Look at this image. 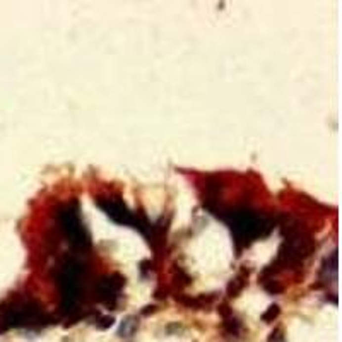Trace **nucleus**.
I'll list each match as a JSON object with an SVG mask.
<instances>
[{
	"label": "nucleus",
	"instance_id": "1",
	"mask_svg": "<svg viewBox=\"0 0 342 342\" xmlns=\"http://www.w3.org/2000/svg\"><path fill=\"white\" fill-rule=\"evenodd\" d=\"M81 276L83 265L76 258H67L58 274V284L62 293V310L72 313L81 296Z\"/></svg>",
	"mask_w": 342,
	"mask_h": 342
},
{
	"label": "nucleus",
	"instance_id": "2",
	"mask_svg": "<svg viewBox=\"0 0 342 342\" xmlns=\"http://www.w3.org/2000/svg\"><path fill=\"white\" fill-rule=\"evenodd\" d=\"M229 226H231L236 240L243 241H250L254 238L267 235V231L270 228L265 219L247 209L235 211L231 214V219H229Z\"/></svg>",
	"mask_w": 342,
	"mask_h": 342
},
{
	"label": "nucleus",
	"instance_id": "3",
	"mask_svg": "<svg viewBox=\"0 0 342 342\" xmlns=\"http://www.w3.org/2000/svg\"><path fill=\"white\" fill-rule=\"evenodd\" d=\"M58 222H60V228L67 236V240L70 241V245L79 250H87L91 241L86 233L81 217L77 214V209L74 206H64L58 211Z\"/></svg>",
	"mask_w": 342,
	"mask_h": 342
},
{
	"label": "nucleus",
	"instance_id": "4",
	"mask_svg": "<svg viewBox=\"0 0 342 342\" xmlns=\"http://www.w3.org/2000/svg\"><path fill=\"white\" fill-rule=\"evenodd\" d=\"M40 318H42V308L35 301H17L9 308H3L0 315V323L3 325V329H7L12 325H28V323L38 322Z\"/></svg>",
	"mask_w": 342,
	"mask_h": 342
},
{
	"label": "nucleus",
	"instance_id": "5",
	"mask_svg": "<svg viewBox=\"0 0 342 342\" xmlns=\"http://www.w3.org/2000/svg\"><path fill=\"white\" fill-rule=\"evenodd\" d=\"M122 286H124V277H120L118 274L103 277L98 282V299L106 306L113 308L117 304L118 296H120Z\"/></svg>",
	"mask_w": 342,
	"mask_h": 342
},
{
	"label": "nucleus",
	"instance_id": "6",
	"mask_svg": "<svg viewBox=\"0 0 342 342\" xmlns=\"http://www.w3.org/2000/svg\"><path fill=\"white\" fill-rule=\"evenodd\" d=\"M98 206L118 224H133L135 226V215L127 209L124 202L117 199H99Z\"/></svg>",
	"mask_w": 342,
	"mask_h": 342
},
{
	"label": "nucleus",
	"instance_id": "7",
	"mask_svg": "<svg viewBox=\"0 0 342 342\" xmlns=\"http://www.w3.org/2000/svg\"><path fill=\"white\" fill-rule=\"evenodd\" d=\"M137 329V322L133 318H127L124 323H122V329H120V336L122 337H130Z\"/></svg>",
	"mask_w": 342,
	"mask_h": 342
},
{
	"label": "nucleus",
	"instance_id": "8",
	"mask_svg": "<svg viewBox=\"0 0 342 342\" xmlns=\"http://www.w3.org/2000/svg\"><path fill=\"white\" fill-rule=\"evenodd\" d=\"M277 315H279V306H276V304H272V306L269 308V310L263 313V320L265 322H274V318H277Z\"/></svg>",
	"mask_w": 342,
	"mask_h": 342
},
{
	"label": "nucleus",
	"instance_id": "9",
	"mask_svg": "<svg viewBox=\"0 0 342 342\" xmlns=\"http://www.w3.org/2000/svg\"><path fill=\"white\" fill-rule=\"evenodd\" d=\"M243 284H245V281H241V277L235 279V281H233L231 284H229V295H231V296H236L238 291H240V289L243 288Z\"/></svg>",
	"mask_w": 342,
	"mask_h": 342
},
{
	"label": "nucleus",
	"instance_id": "10",
	"mask_svg": "<svg viewBox=\"0 0 342 342\" xmlns=\"http://www.w3.org/2000/svg\"><path fill=\"white\" fill-rule=\"evenodd\" d=\"M269 342H284V337L281 336V329H277L276 332L270 334V339Z\"/></svg>",
	"mask_w": 342,
	"mask_h": 342
},
{
	"label": "nucleus",
	"instance_id": "11",
	"mask_svg": "<svg viewBox=\"0 0 342 342\" xmlns=\"http://www.w3.org/2000/svg\"><path fill=\"white\" fill-rule=\"evenodd\" d=\"M101 322L103 323H98L99 329H108V327L113 323V318H111V317H105V318H101Z\"/></svg>",
	"mask_w": 342,
	"mask_h": 342
}]
</instances>
